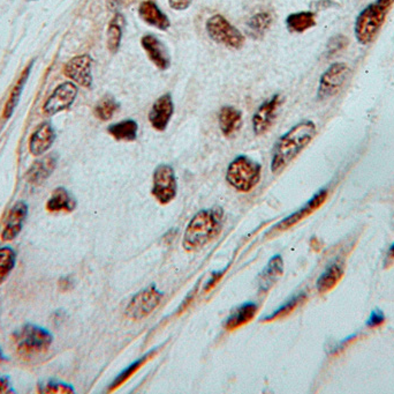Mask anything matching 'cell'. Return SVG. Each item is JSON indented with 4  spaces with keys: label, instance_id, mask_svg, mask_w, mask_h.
<instances>
[{
    "label": "cell",
    "instance_id": "obj_1",
    "mask_svg": "<svg viewBox=\"0 0 394 394\" xmlns=\"http://www.w3.org/2000/svg\"><path fill=\"white\" fill-rule=\"evenodd\" d=\"M317 133L314 121H302L278 139L271 158V172L281 174L302 151L310 144Z\"/></svg>",
    "mask_w": 394,
    "mask_h": 394
},
{
    "label": "cell",
    "instance_id": "obj_2",
    "mask_svg": "<svg viewBox=\"0 0 394 394\" xmlns=\"http://www.w3.org/2000/svg\"><path fill=\"white\" fill-rule=\"evenodd\" d=\"M224 222V211L221 207L202 209L196 213L184 230L182 246L186 251L194 252L214 241L219 235Z\"/></svg>",
    "mask_w": 394,
    "mask_h": 394
},
{
    "label": "cell",
    "instance_id": "obj_3",
    "mask_svg": "<svg viewBox=\"0 0 394 394\" xmlns=\"http://www.w3.org/2000/svg\"><path fill=\"white\" fill-rule=\"evenodd\" d=\"M393 3L394 0H375L361 10L356 17L354 28L355 38L358 43L367 45L374 42Z\"/></svg>",
    "mask_w": 394,
    "mask_h": 394
},
{
    "label": "cell",
    "instance_id": "obj_4",
    "mask_svg": "<svg viewBox=\"0 0 394 394\" xmlns=\"http://www.w3.org/2000/svg\"><path fill=\"white\" fill-rule=\"evenodd\" d=\"M262 167L258 162L246 156H237L230 162L226 181L239 192H251L261 181Z\"/></svg>",
    "mask_w": 394,
    "mask_h": 394
},
{
    "label": "cell",
    "instance_id": "obj_5",
    "mask_svg": "<svg viewBox=\"0 0 394 394\" xmlns=\"http://www.w3.org/2000/svg\"><path fill=\"white\" fill-rule=\"evenodd\" d=\"M14 344L21 356L31 357L44 354L50 349L54 337L43 327L27 324L13 334Z\"/></svg>",
    "mask_w": 394,
    "mask_h": 394
},
{
    "label": "cell",
    "instance_id": "obj_6",
    "mask_svg": "<svg viewBox=\"0 0 394 394\" xmlns=\"http://www.w3.org/2000/svg\"><path fill=\"white\" fill-rule=\"evenodd\" d=\"M205 28L211 40L217 43L226 45L234 50H239L244 47V36L242 33L221 14L207 19Z\"/></svg>",
    "mask_w": 394,
    "mask_h": 394
},
{
    "label": "cell",
    "instance_id": "obj_7",
    "mask_svg": "<svg viewBox=\"0 0 394 394\" xmlns=\"http://www.w3.org/2000/svg\"><path fill=\"white\" fill-rule=\"evenodd\" d=\"M163 296L164 293H161L155 285H151L132 297L125 315L132 320L144 319L157 309Z\"/></svg>",
    "mask_w": 394,
    "mask_h": 394
},
{
    "label": "cell",
    "instance_id": "obj_8",
    "mask_svg": "<svg viewBox=\"0 0 394 394\" xmlns=\"http://www.w3.org/2000/svg\"><path fill=\"white\" fill-rule=\"evenodd\" d=\"M151 193L161 205L170 204L177 197V177L174 169L170 165L163 163L155 169Z\"/></svg>",
    "mask_w": 394,
    "mask_h": 394
},
{
    "label": "cell",
    "instance_id": "obj_9",
    "mask_svg": "<svg viewBox=\"0 0 394 394\" xmlns=\"http://www.w3.org/2000/svg\"><path fill=\"white\" fill-rule=\"evenodd\" d=\"M77 93L79 89L74 82L66 81L59 84L44 103V114L47 116H54L59 112H65L75 102Z\"/></svg>",
    "mask_w": 394,
    "mask_h": 394
},
{
    "label": "cell",
    "instance_id": "obj_10",
    "mask_svg": "<svg viewBox=\"0 0 394 394\" xmlns=\"http://www.w3.org/2000/svg\"><path fill=\"white\" fill-rule=\"evenodd\" d=\"M349 68L345 63H334L323 73L318 86L317 96L320 100L332 98L340 91L347 80Z\"/></svg>",
    "mask_w": 394,
    "mask_h": 394
},
{
    "label": "cell",
    "instance_id": "obj_11",
    "mask_svg": "<svg viewBox=\"0 0 394 394\" xmlns=\"http://www.w3.org/2000/svg\"><path fill=\"white\" fill-rule=\"evenodd\" d=\"M91 68H93V58L89 54H80L67 61L64 66V75L81 87L91 88L93 86Z\"/></svg>",
    "mask_w": 394,
    "mask_h": 394
},
{
    "label": "cell",
    "instance_id": "obj_12",
    "mask_svg": "<svg viewBox=\"0 0 394 394\" xmlns=\"http://www.w3.org/2000/svg\"><path fill=\"white\" fill-rule=\"evenodd\" d=\"M281 95L274 94L272 98L262 103L253 116V130L256 135L267 133L277 119L278 109L281 107Z\"/></svg>",
    "mask_w": 394,
    "mask_h": 394
},
{
    "label": "cell",
    "instance_id": "obj_13",
    "mask_svg": "<svg viewBox=\"0 0 394 394\" xmlns=\"http://www.w3.org/2000/svg\"><path fill=\"white\" fill-rule=\"evenodd\" d=\"M329 191L326 189H322L318 191L316 195H315L313 198L309 200V202L306 204V205L302 206L299 211L293 213L291 215L287 216L286 219L283 220L281 222L278 223L274 226V232H277V233H281V232H285V230L290 229L292 227H294L297 223H300L301 221H304L306 218L311 215L313 213L316 212L320 207H321L326 199H328Z\"/></svg>",
    "mask_w": 394,
    "mask_h": 394
},
{
    "label": "cell",
    "instance_id": "obj_14",
    "mask_svg": "<svg viewBox=\"0 0 394 394\" xmlns=\"http://www.w3.org/2000/svg\"><path fill=\"white\" fill-rule=\"evenodd\" d=\"M174 114V103L170 94L161 95L151 107L148 119L158 132H164Z\"/></svg>",
    "mask_w": 394,
    "mask_h": 394
},
{
    "label": "cell",
    "instance_id": "obj_15",
    "mask_svg": "<svg viewBox=\"0 0 394 394\" xmlns=\"http://www.w3.org/2000/svg\"><path fill=\"white\" fill-rule=\"evenodd\" d=\"M141 45L143 47L151 63L161 71H166L171 66V57L166 47L155 35H144L141 38Z\"/></svg>",
    "mask_w": 394,
    "mask_h": 394
},
{
    "label": "cell",
    "instance_id": "obj_16",
    "mask_svg": "<svg viewBox=\"0 0 394 394\" xmlns=\"http://www.w3.org/2000/svg\"><path fill=\"white\" fill-rule=\"evenodd\" d=\"M28 205L24 202H17L10 209L7 221L1 233V239L3 242H10L17 238L24 228V223L27 219Z\"/></svg>",
    "mask_w": 394,
    "mask_h": 394
},
{
    "label": "cell",
    "instance_id": "obj_17",
    "mask_svg": "<svg viewBox=\"0 0 394 394\" xmlns=\"http://www.w3.org/2000/svg\"><path fill=\"white\" fill-rule=\"evenodd\" d=\"M56 140V132L50 123L44 121L33 131L29 139V151L33 156L45 154L54 145Z\"/></svg>",
    "mask_w": 394,
    "mask_h": 394
},
{
    "label": "cell",
    "instance_id": "obj_18",
    "mask_svg": "<svg viewBox=\"0 0 394 394\" xmlns=\"http://www.w3.org/2000/svg\"><path fill=\"white\" fill-rule=\"evenodd\" d=\"M57 163L58 156L56 154H49L33 162L26 175L28 183L33 186L42 185L52 175Z\"/></svg>",
    "mask_w": 394,
    "mask_h": 394
},
{
    "label": "cell",
    "instance_id": "obj_19",
    "mask_svg": "<svg viewBox=\"0 0 394 394\" xmlns=\"http://www.w3.org/2000/svg\"><path fill=\"white\" fill-rule=\"evenodd\" d=\"M139 15L145 24L159 31H167L170 28V19L152 0H144L140 3Z\"/></svg>",
    "mask_w": 394,
    "mask_h": 394
},
{
    "label": "cell",
    "instance_id": "obj_20",
    "mask_svg": "<svg viewBox=\"0 0 394 394\" xmlns=\"http://www.w3.org/2000/svg\"><path fill=\"white\" fill-rule=\"evenodd\" d=\"M218 123L225 137H232L240 130L242 125V112L232 105H224L218 115Z\"/></svg>",
    "mask_w": 394,
    "mask_h": 394
},
{
    "label": "cell",
    "instance_id": "obj_21",
    "mask_svg": "<svg viewBox=\"0 0 394 394\" xmlns=\"http://www.w3.org/2000/svg\"><path fill=\"white\" fill-rule=\"evenodd\" d=\"M258 304L254 302H248L237 307L225 321L224 327L226 331H234L244 326L246 324L251 323L258 314Z\"/></svg>",
    "mask_w": 394,
    "mask_h": 394
},
{
    "label": "cell",
    "instance_id": "obj_22",
    "mask_svg": "<svg viewBox=\"0 0 394 394\" xmlns=\"http://www.w3.org/2000/svg\"><path fill=\"white\" fill-rule=\"evenodd\" d=\"M77 209V200L63 186L54 190L47 202V212L72 213Z\"/></svg>",
    "mask_w": 394,
    "mask_h": 394
},
{
    "label": "cell",
    "instance_id": "obj_23",
    "mask_svg": "<svg viewBox=\"0 0 394 394\" xmlns=\"http://www.w3.org/2000/svg\"><path fill=\"white\" fill-rule=\"evenodd\" d=\"M283 273H284L283 257L281 255H276L271 258L270 262L260 276V289L262 291L270 290L274 286V283L281 279Z\"/></svg>",
    "mask_w": 394,
    "mask_h": 394
},
{
    "label": "cell",
    "instance_id": "obj_24",
    "mask_svg": "<svg viewBox=\"0 0 394 394\" xmlns=\"http://www.w3.org/2000/svg\"><path fill=\"white\" fill-rule=\"evenodd\" d=\"M33 61L28 65L21 73L20 78L17 79V84L14 86L13 89L10 91L8 100H7L5 108H3V117L5 119H10L13 115L15 109H17L19 102H20L21 95L24 93V86L27 84L28 78L31 75V68H33Z\"/></svg>",
    "mask_w": 394,
    "mask_h": 394
},
{
    "label": "cell",
    "instance_id": "obj_25",
    "mask_svg": "<svg viewBox=\"0 0 394 394\" xmlns=\"http://www.w3.org/2000/svg\"><path fill=\"white\" fill-rule=\"evenodd\" d=\"M342 276H344V267L341 266L340 264H332L318 278L316 282L318 293L326 294L334 289L338 286V283L340 282Z\"/></svg>",
    "mask_w": 394,
    "mask_h": 394
},
{
    "label": "cell",
    "instance_id": "obj_26",
    "mask_svg": "<svg viewBox=\"0 0 394 394\" xmlns=\"http://www.w3.org/2000/svg\"><path fill=\"white\" fill-rule=\"evenodd\" d=\"M107 132L117 142H135L139 132V125L133 119H126L110 125L107 128Z\"/></svg>",
    "mask_w": 394,
    "mask_h": 394
},
{
    "label": "cell",
    "instance_id": "obj_27",
    "mask_svg": "<svg viewBox=\"0 0 394 394\" xmlns=\"http://www.w3.org/2000/svg\"><path fill=\"white\" fill-rule=\"evenodd\" d=\"M156 354H157V348H155L152 351H149L147 355H144L143 357H141L139 360L133 362L131 365H128L125 370L121 371L120 374H118L117 377L114 378V381L109 386V392L117 391L121 385L125 384L132 376L136 374L137 371L140 370L144 364L148 363V361L152 360Z\"/></svg>",
    "mask_w": 394,
    "mask_h": 394
},
{
    "label": "cell",
    "instance_id": "obj_28",
    "mask_svg": "<svg viewBox=\"0 0 394 394\" xmlns=\"http://www.w3.org/2000/svg\"><path fill=\"white\" fill-rule=\"evenodd\" d=\"M316 26V17L313 12H297V13L290 14L286 19V27L291 33H304Z\"/></svg>",
    "mask_w": 394,
    "mask_h": 394
},
{
    "label": "cell",
    "instance_id": "obj_29",
    "mask_svg": "<svg viewBox=\"0 0 394 394\" xmlns=\"http://www.w3.org/2000/svg\"><path fill=\"white\" fill-rule=\"evenodd\" d=\"M272 24V17L267 12L255 14L247 22V33L251 38H261Z\"/></svg>",
    "mask_w": 394,
    "mask_h": 394
},
{
    "label": "cell",
    "instance_id": "obj_30",
    "mask_svg": "<svg viewBox=\"0 0 394 394\" xmlns=\"http://www.w3.org/2000/svg\"><path fill=\"white\" fill-rule=\"evenodd\" d=\"M307 300V294L300 293L295 295V296L292 297L291 300L287 301L284 305H281L279 309L274 311V314H271L270 316L265 317L262 321L263 323H270V321H274V320L281 319V318H284V317L290 316L292 312H294L297 308L302 305V304Z\"/></svg>",
    "mask_w": 394,
    "mask_h": 394
},
{
    "label": "cell",
    "instance_id": "obj_31",
    "mask_svg": "<svg viewBox=\"0 0 394 394\" xmlns=\"http://www.w3.org/2000/svg\"><path fill=\"white\" fill-rule=\"evenodd\" d=\"M119 107H120L119 102L113 96L107 95L102 100H100L95 107V115L100 121H110L113 117L114 114L118 112Z\"/></svg>",
    "mask_w": 394,
    "mask_h": 394
},
{
    "label": "cell",
    "instance_id": "obj_32",
    "mask_svg": "<svg viewBox=\"0 0 394 394\" xmlns=\"http://www.w3.org/2000/svg\"><path fill=\"white\" fill-rule=\"evenodd\" d=\"M120 15L118 14L113 20L111 21L107 28V47L112 54H117L120 49L121 40H123V24H121Z\"/></svg>",
    "mask_w": 394,
    "mask_h": 394
},
{
    "label": "cell",
    "instance_id": "obj_33",
    "mask_svg": "<svg viewBox=\"0 0 394 394\" xmlns=\"http://www.w3.org/2000/svg\"><path fill=\"white\" fill-rule=\"evenodd\" d=\"M17 263V253L12 248L5 246L0 249V285L6 281Z\"/></svg>",
    "mask_w": 394,
    "mask_h": 394
},
{
    "label": "cell",
    "instance_id": "obj_34",
    "mask_svg": "<svg viewBox=\"0 0 394 394\" xmlns=\"http://www.w3.org/2000/svg\"><path fill=\"white\" fill-rule=\"evenodd\" d=\"M38 392L47 394H72L74 393V388L59 381H47V384L38 386Z\"/></svg>",
    "mask_w": 394,
    "mask_h": 394
},
{
    "label": "cell",
    "instance_id": "obj_35",
    "mask_svg": "<svg viewBox=\"0 0 394 394\" xmlns=\"http://www.w3.org/2000/svg\"><path fill=\"white\" fill-rule=\"evenodd\" d=\"M347 38L342 36V35H337L333 38H331L330 42H329L328 51L331 54H333V52H337V51L344 49L347 45Z\"/></svg>",
    "mask_w": 394,
    "mask_h": 394
},
{
    "label": "cell",
    "instance_id": "obj_36",
    "mask_svg": "<svg viewBox=\"0 0 394 394\" xmlns=\"http://www.w3.org/2000/svg\"><path fill=\"white\" fill-rule=\"evenodd\" d=\"M384 323L385 315L383 314V311L374 310L371 312L369 319H368L367 325L370 328H376V327L381 326Z\"/></svg>",
    "mask_w": 394,
    "mask_h": 394
},
{
    "label": "cell",
    "instance_id": "obj_37",
    "mask_svg": "<svg viewBox=\"0 0 394 394\" xmlns=\"http://www.w3.org/2000/svg\"><path fill=\"white\" fill-rule=\"evenodd\" d=\"M167 1L171 8H173L174 10H184L191 6L193 0H167Z\"/></svg>",
    "mask_w": 394,
    "mask_h": 394
},
{
    "label": "cell",
    "instance_id": "obj_38",
    "mask_svg": "<svg viewBox=\"0 0 394 394\" xmlns=\"http://www.w3.org/2000/svg\"><path fill=\"white\" fill-rule=\"evenodd\" d=\"M228 268H224V270L221 271V272H216V273L212 274L211 279L209 280V282L207 283V287H205V291H209V290L212 289L216 285H217L219 281H221V278L226 273Z\"/></svg>",
    "mask_w": 394,
    "mask_h": 394
},
{
    "label": "cell",
    "instance_id": "obj_39",
    "mask_svg": "<svg viewBox=\"0 0 394 394\" xmlns=\"http://www.w3.org/2000/svg\"><path fill=\"white\" fill-rule=\"evenodd\" d=\"M12 388H10V381L8 378L0 377V394L12 393Z\"/></svg>",
    "mask_w": 394,
    "mask_h": 394
},
{
    "label": "cell",
    "instance_id": "obj_40",
    "mask_svg": "<svg viewBox=\"0 0 394 394\" xmlns=\"http://www.w3.org/2000/svg\"><path fill=\"white\" fill-rule=\"evenodd\" d=\"M59 288L61 290L70 289L72 288V281H70V279H68V278H61L59 280Z\"/></svg>",
    "mask_w": 394,
    "mask_h": 394
},
{
    "label": "cell",
    "instance_id": "obj_41",
    "mask_svg": "<svg viewBox=\"0 0 394 394\" xmlns=\"http://www.w3.org/2000/svg\"><path fill=\"white\" fill-rule=\"evenodd\" d=\"M388 262H394V244L388 249V256H386Z\"/></svg>",
    "mask_w": 394,
    "mask_h": 394
},
{
    "label": "cell",
    "instance_id": "obj_42",
    "mask_svg": "<svg viewBox=\"0 0 394 394\" xmlns=\"http://www.w3.org/2000/svg\"><path fill=\"white\" fill-rule=\"evenodd\" d=\"M119 1H120V0H107L109 6H110V8H112V10H114V8L119 5Z\"/></svg>",
    "mask_w": 394,
    "mask_h": 394
},
{
    "label": "cell",
    "instance_id": "obj_43",
    "mask_svg": "<svg viewBox=\"0 0 394 394\" xmlns=\"http://www.w3.org/2000/svg\"><path fill=\"white\" fill-rule=\"evenodd\" d=\"M3 361H6V357H5L3 351H1V348H0V363H1V362H3Z\"/></svg>",
    "mask_w": 394,
    "mask_h": 394
}]
</instances>
